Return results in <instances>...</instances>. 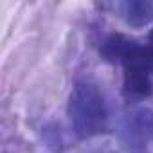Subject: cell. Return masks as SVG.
Returning <instances> with one entry per match:
<instances>
[{
  "label": "cell",
  "mask_w": 153,
  "mask_h": 153,
  "mask_svg": "<svg viewBox=\"0 0 153 153\" xmlns=\"http://www.w3.org/2000/svg\"><path fill=\"white\" fill-rule=\"evenodd\" d=\"M68 115L74 131L81 139L103 133L108 126L106 101L101 90L90 81H81L74 87L68 101Z\"/></svg>",
  "instance_id": "1"
},
{
  "label": "cell",
  "mask_w": 153,
  "mask_h": 153,
  "mask_svg": "<svg viewBox=\"0 0 153 153\" xmlns=\"http://www.w3.org/2000/svg\"><path fill=\"white\" fill-rule=\"evenodd\" d=\"M119 137L121 142L130 149L144 148L153 137V112L144 106L130 110L121 123Z\"/></svg>",
  "instance_id": "2"
},
{
  "label": "cell",
  "mask_w": 153,
  "mask_h": 153,
  "mask_svg": "<svg viewBox=\"0 0 153 153\" xmlns=\"http://www.w3.org/2000/svg\"><path fill=\"white\" fill-rule=\"evenodd\" d=\"M124 22L131 27H144L153 20V0H126L119 4Z\"/></svg>",
  "instance_id": "3"
},
{
  "label": "cell",
  "mask_w": 153,
  "mask_h": 153,
  "mask_svg": "<svg viewBox=\"0 0 153 153\" xmlns=\"http://www.w3.org/2000/svg\"><path fill=\"white\" fill-rule=\"evenodd\" d=\"M124 68L131 72L140 74H151L153 72V47H139L135 45L124 58H123Z\"/></svg>",
  "instance_id": "4"
},
{
  "label": "cell",
  "mask_w": 153,
  "mask_h": 153,
  "mask_svg": "<svg viewBox=\"0 0 153 153\" xmlns=\"http://www.w3.org/2000/svg\"><path fill=\"white\" fill-rule=\"evenodd\" d=\"M124 94L128 97L133 99H144L149 97L153 92V83L149 79L148 74H140V72H131L126 70L124 74Z\"/></svg>",
  "instance_id": "5"
},
{
  "label": "cell",
  "mask_w": 153,
  "mask_h": 153,
  "mask_svg": "<svg viewBox=\"0 0 153 153\" xmlns=\"http://www.w3.org/2000/svg\"><path fill=\"white\" fill-rule=\"evenodd\" d=\"M135 47V42L121 36V34H114L110 36L106 42H105V47H103V54L108 58V59H115V58H124L131 49Z\"/></svg>",
  "instance_id": "6"
},
{
  "label": "cell",
  "mask_w": 153,
  "mask_h": 153,
  "mask_svg": "<svg viewBox=\"0 0 153 153\" xmlns=\"http://www.w3.org/2000/svg\"><path fill=\"white\" fill-rule=\"evenodd\" d=\"M149 40H153V31H151V33H149Z\"/></svg>",
  "instance_id": "7"
}]
</instances>
